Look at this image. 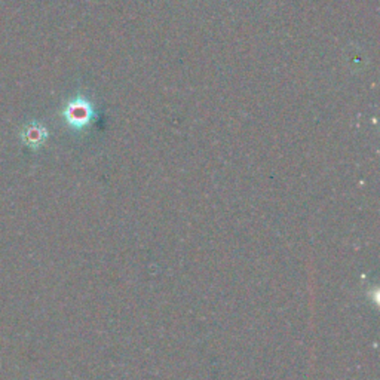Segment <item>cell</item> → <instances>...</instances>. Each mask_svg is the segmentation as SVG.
Here are the masks:
<instances>
[{"mask_svg": "<svg viewBox=\"0 0 380 380\" xmlns=\"http://www.w3.org/2000/svg\"><path fill=\"white\" fill-rule=\"evenodd\" d=\"M23 141L29 148H39L46 140V130L41 125H29L21 134Z\"/></svg>", "mask_w": 380, "mask_h": 380, "instance_id": "obj_2", "label": "cell"}, {"mask_svg": "<svg viewBox=\"0 0 380 380\" xmlns=\"http://www.w3.org/2000/svg\"><path fill=\"white\" fill-rule=\"evenodd\" d=\"M64 116L71 126H75V128H82V126H85L89 120H91L93 108L86 100L76 98L68 103V106L66 107Z\"/></svg>", "mask_w": 380, "mask_h": 380, "instance_id": "obj_1", "label": "cell"}]
</instances>
